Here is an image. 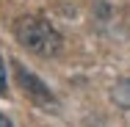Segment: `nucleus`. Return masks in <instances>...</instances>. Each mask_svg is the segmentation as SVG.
<instances>
[{
  "label": "nucleus",
  "mask_w": 130,
  "mask_h": 127,
  "mask_svg": "<svg viewBox=\"0 0 130 127\" xmlns=\"http://www.w3.org/2000/svg\"><path fill=\"white\" fill-rule=\"evenodd\" d=\"M14 33H17V39L22 42V47H28V50L36 52V55H44V58H47V55H55L58 47H61V33H58L44 17H33V14L20 17Z\"/></svg>",
  "instance_id": "nucleus-1"
},
{
  "label": "nucleus",
  "mask_w": 130,
  "mask_h": 127,
  "mask_svg": "<svg viewBox=\"0 0 130 127\" xmlns=\"http://www.w3.org/2000/svg\"><path fill=\"white\" fill-rule=\"evenodd\" d=\"M14 75H17V83H20V88L25 91L28 97L33 102H39V105H53V94H50V88L39 80V77L33 75L28 66H22L20 61L14 64Z\"/></svg>",
  "instance_id": "nucleus-2"
},
{
  "label": "nucleus",
  "mask_w": 130,
  "mask_h": 127,
  "mask_svg": "<svg viewBox=\"0 0 130 127\" xmlns=\"http://www.w3.org/2000/svg\"><path fill=\"white\" fill-rule=\"evenodd\" d=\"M111 97H113V102H116L119 108H130V80L116 83L113 91H111Z\"/></svg>",
  "instance_id": "nucleus-3"
},
{
  "label": "nucleus",
  "mask_w": 130,
  "mask_h": 127,
  "mask_svg": "<svg viewBox=\"0 0 130 127\" xmlns=\"http://www.w3.org/2000/svg\"><path fill=\"white\" fill-rule=\"evenodd\" d=\"M0 94H6V69H3V58H0Z\"/></svg>",
  "instance_id": "nucleus-4"
},
{
  "label": "nucleus",
  "mask_w": 130,
  "mask_h": 127,
  "mask_svg": "<svg viewBox=\"0 0 130 127\" xmlns=\"http://www.w3.org/2000/svg\"><path fill=\"white\" fill-rule=\"evenodd\" d=\"M8 124H11V122H8L6 116H0V127H8Z\"/></svg>",
  "instance_id": "nucleus-5"
}]
</instances>
